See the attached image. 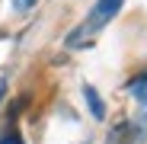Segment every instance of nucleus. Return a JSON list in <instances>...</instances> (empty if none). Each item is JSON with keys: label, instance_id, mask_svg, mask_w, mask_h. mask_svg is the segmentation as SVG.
I'll use <instances>...</instances> for the list:
<instances>
[{"label": "nucleus", "instance_id": "nucleus-2", "mask_svg": "<svg viewBox=\"0 0 147 144\" xmlns=\"http://www.w3.org/2000/svg\"><path fill=\"white\" fill-rule=\"evenodd\" d=\"M83 99H86V106H90V112H93V118H106V106H102V99H99V93H96L90 83L83 87Z\"/></svg>", "mask_w": 147, "mask_h": 144}, {"label": "nucleus", "instance_id": "nucleus-1", "mask_svg": "<svg viewBox=\"0 0 147 144\" xmlns=\"http://www.w3.org/2000/svg\"><path fill=\"white\" fill-rule=\"evenodd\" d=\"M121 3H125V0H96V7L90 10L86 22H83L80 29L70 32L67 45H70V48H74V45H83V35H93V32H99L102 26H109V22L115 19V13L121 10Z\"/></svg>", "mask_w": 147, "mask_h": 144}, {"label": "nucleus", "instance_id": "nucleus-6", "mask_svg": "<svg viewBox=\"0 0 147 144\" xmlns=\"http://www.w3.org/2000/svg\"><path fill=\"white\" fill-rule=\"evenodd\" d=\"M0 96H3V83H0Z\"/></svg>", "mask_w": 147, "mask_h": 144}, {"label": "nucleus", "instance_id": "nucleus-4", "mask_svg": "<svg viewBox=\"0 0 147 144\" xmlns=\"http://www.w3.org/2000/svg\"><path fill=\"white\" fill-rule=\"evenodd\" d=\"M0 144H26V141H22V135L16 128H7L3 135H0Z\"/></svg>", "mask_w": 147, "mask_h": 144}, {"label": "nucleus", "instance_id": "nucleus-5", "mask_svg": "<svg viewBox=\"0 0 147 144\" xmlns=\"http://www.w3.org/2000/svg\"><path fill=\"white\" fill-rule=\"evenodd\" d=\"M32 3H35V0H13V10H19V13H22V10H29Z\"/></svg>", "mask_w": 147, "mask_h": 144}, {"label": "nucleus", "instance_id": "nucleus-3", "mask_svg": "<svg viewBox=\"0 0 147 144\" xmlns=\"http://www.w3.org/2000/svg\"><path fill=\"white\" fill-rule=\"evenodd\" d=\"M128 93L134 96L138 103H144V106H147V74H138L134 80H128Z\"/></svg>", "mask_w": 147, "mask_h": 144}]
</instances>
